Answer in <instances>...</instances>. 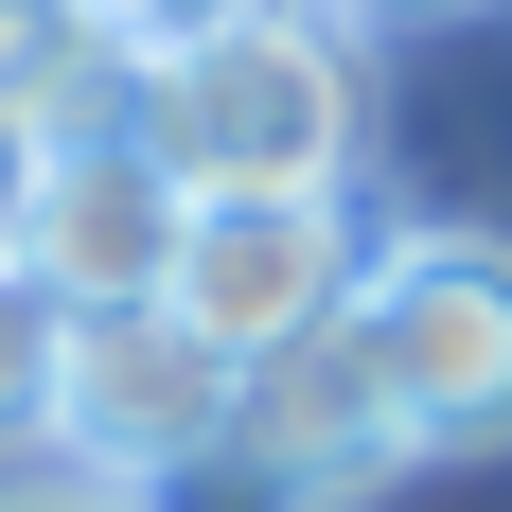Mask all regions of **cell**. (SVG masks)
<instances>
[{
	"label": "cell",
	"mask_w": 512,
	"mask_h": 512,
	"mask_svg": "<svg viewBox=\"0 0 512 512\" xmlns=\"http://www.w3.org/2000/svg\"><path fill=\"white\" fill-rule=\"evenodd\" d=\"M142 159L177 177V195H354V142H371V71L336 18H230V36L195 53H142Z\"/></svg>",
	"instance_id": "obj_1"
},
{
	"label": "cell",
	"mask_w": 512,
	"mask_h": 512,
	"mask_svg": "<svg viewBox=\"0 0 512 512\" xmlns=\"http://www.w3.org/2000/svg\"><path fill=\"white\" fill-rule=\"evenodd\" d=\"M336 336H354L371 407L407 424L424 460H495L512 442V248L407 230V248H371V283H354Z\"/></svg>",
	"instance_id": "obj_2"
},
{
	"label": "cell",
	"mask_w": 512,
	"mask_h": 512,
	"mask_svg": "<svg viewBox=\"0 0 512 512\" xmlns=\"http://www.w3.org/2000/svg\"><path fill=\"white\" fill-rule=\"evenodd\" d=\"M248 424V371L212 354L195 318L159 301H71V371H53V460L106 477V495H159V477L230 460Z\"/></svg>",
	"instance_id": "obj_3"
},
{
	"label": "cell",
	"mask_w": 512,
	"mask_h": 512,
	"mask_svg": "<svg viewBox=\"0 0 512 512\" xmlns=\"http://www.w3.org/2000/svg\"><path fill=\"white\" fill-rule=\"evenodd\" d=\"M371 283L354 248V195H212L177 212V265H159V318H195L230 371H283L301 336H336Z\"/></svg>",
	"instance_id": "obj_4"
},
{
	"label": "cell",
	"mask_w": 512,
	"mask_h": 512,
	"mask_svg": "<svg viewBox=\"0 0 512 512\" xmlns=\"http://www.w3.org/2000/svg\"><path fill=\"white\" fill-rule=\"evenodd\" d=\"M177 177L142 159V124H106V142H36V195H18V265H36L53 301H159V265H177Z\"/></svg>",
	"instance_id": "obj_5"
},
{
	"label": "cell",
	"mask_w": 512,
	"mask_h": 512,
	"mask_svg": "<svg viewBox=\"0 0 512 512\" xmlns=\"http://www.w3.org/2000/svg\"><path fill=\"white\" fill-rule=\"evenodd\" d=\"M53 371H71V301L0 248V442H53Z\"/></svg>",
	"instance_id": "obj_6"
},
{
	"label": "cell",
	"mask_w": 512,
	"mask_h": 512,
	"mask_svg": "<svg viewBox=\"0 0 512 512\" xmlns=\"http://www.w3.org/2000/svg\"><path fill=\"white\" fill-rule=\"evenodd\" d=\"M230 18H283V0H106L124 53H195V36H230Z\"/></svg>",
	"instance_id": "obj_7"
},
{
	"label": "cell",
	"mask_w": 512,
	"mask_h": 512,
	"mask_svg": "<svg viewBox=\"0 0 512 512\" xmlns=\"http://www.w3.org/2000/svg\"><path fill=\"white\" fill-rule=\"evenodd\" d=\"M0 512H159V495H106V477H18Z\"/></svg>",
	"instance_id": "obj_8"
},
{
	"label": "cell",
	"mask_w": 512,
	"mask_h": 512,
	"mask_svg": "<svg viewBox=\"0 0 512 512\" xmlns=\"http://www.w3.org/2000/svg\"><path fill=\"white\" fill-rule=\"evenodd\" d=\"M18 195H36V142L0 124V248H18Z\"/></svg>",
	"instance_id": "obj_9"
},
{
	"label": "cell",
	"mask_w": 512,
	"mask_h": 512,
	"mask_svg": "<svg viewBox=\"0 0 512 512\" xmlns=\"http://www.w3.org/2000/svg\"><path fill=\"white\" fill-rule=\"evenodd\" d=\"M371 18H477V0H371Z\"/></svg>",
	"instance_id": "obj_10"
}]
</instances>
